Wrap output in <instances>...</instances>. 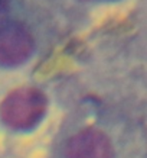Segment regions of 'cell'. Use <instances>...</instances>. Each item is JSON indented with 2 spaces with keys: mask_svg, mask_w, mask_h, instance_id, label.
<instances>
[{
  "mask_svg": "<svg viewBox=\"0 0 147 158\" xmlns=\"http://www.w3.org/2000/svg\"><path fill=\"white\" fill-rule=\"evenodd\" d=\"M46 97L39 89L19 87L10 91L0 105V118L13 129H29L42 119Z\"/></svg>",
  "mask_w": 147,
  "mask_h": 158,
  "instance_id": "6da1fadb",
  "label": "cell"
},
{
  "mask_svg": "<svg viewBox=\"0 0 147 158\" xmlns=\"http://www.w3.org/2000/svg\"><path fill=\"white\" fill-rule=\"evenodd\" d=\"M7 2H9V0H0V10L3 9V7H6V5H7Z\"/></svg>",
  "mask_w": 147,
  "mask_h": 158,
  "instance_id": "277c9868",
  "label": "cell"
},
{
  "mask_svg": "<svg viewBox=\"0 0 147 158\" xmlns=\"http://www.w3.org/2000/svg\"><path fill=\"white\" fill-rule=\"evenodd\" d=\"M68 158H113V147L105 134L85 129L71 138Z\"/></svg>",
  "mask_w": 147,
  "mask_h": 158,
  "instance_id": "3957f363",
  "label": "cell"
},
{
  "mask_svg": "<svg viewBox=\"0 0 147 158\" xmlns=\"http://www.w3.org/2000/svg\"><path fill=\"white\" fill-rule=\"evenodd\" d=\"M33 49V38L23 25L7 22L0 25V64L17 65L26 61Z\"/></svg>",
  "mask_w": 147,
  "mask_h": 158,
  "instance_id": "7a4b0ae2",
  "label": "cell"
}]
</instances>
